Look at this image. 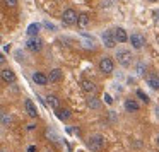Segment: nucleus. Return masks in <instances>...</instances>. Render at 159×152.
Listing matches in <instances>:
<instances>
[{
	"label": "nucleus",
	"mask_w": 159,
	"mask_h": 152,
	"mask_svg": "<svg viewBox=\"0 0 159 152\" xmlns=\"http://www.w3.org/2000/svg\"><path fill=\"white\" fill-rule=\"evenodd\" d=\"M0 75H2V80L4 82H7V84H14L16 82V74L12 72L11 69H2V72H0Z\"/></svg>",
	"instance_id": "9d476101"
},
{
	"label": "nucleus",
	"mask_w": 159,
	"mask_h": 152,
	"mask_svg": "<svg viewBox=\"0 0 159 152\" xmlns=\"http://www.w3.org/2000/svg\"><path fill=\"white\" fill-rule=\"evenodd\" d=\"M11 121H12V120H11V116H7L5 113L2 114V123H4L5 127H7V125H11Z\"/></svg>",
	"instance_id": "4be33fe9"
},
{
	"label": "nucleus",
	"mask_w": 159,
	"mask_h": 152,
	"mask_svg": "<svg viewBox=\"0 0 159 152\" xmlns=\"http://www.w3.org/2000/svg\"><path fill=\"white\" fill-rule=\"evenodd\" d=\"M87 24H89V16H87V14H79V21H77V28L84 29V28H87Z\"/></svg>",
	"instance_id": "6ab92c4d"
},
{
	"label": "nucleus",
	"mask_w": 159,
	"mask_h": 152,
	"mask_svg": "<svg viewBox=\"0 0 159 152\" xmlns=\"http://www.w3.org/2000/svg\"><path fill=\"white\" fill-rule=\"evenodd\" d=\"M103 43H104L106 48H115V46H116V36H115V31L106 29V31L103 33Z\"/></svg>",
	"instance_id": "423d86ee"
},
{
	"label": "nucleus",
	"mask_w": 159,
	"mask_h": 152,
	"mask_svg": "<svg viewBox=\"0 0 159 152\" xmlns=\"http://www.w3.org/2000/svg\"><path fill=\"white\" fill-rule=\"evenodd\" d=\"M87 106H89L91 110H96V111H98V110H101V101L93 94V96H91L89 99H87Z\"/></svg>",
	"instance_id": "f3484780"
},
{
	"label": "nucleus",
	"mask_w": 159,
	"mask_h": 152,
	"mask_svg": "<svg viewBox=\"0 0 159 152\" xmlns=\"http://www.w3.org/2000/svg\"><path fill=\"white\" fill-rule=\"evenodd\" d=\"M154 14H156V19H159V11H156Z\"/></svg>",
	"instance_id": "a878e982"
},
{
	"label": "nucleus",
	"mask_w": 159,
	"mask_h": 152,
	"mask_svg": "<svg viewBox=\"0 0 159 152\" xmlns=\"http://www.w3.org/2000/svg\"><path fill=\"white\" fill-rule=\"evenodd\" d=\"M156 113H157V116H159V108H157V111H156Z\"/></svg>",
	"instance_id": "bb28decb"
},
{
	"label": "nucleus",
	"mask_w": 159,
	"mask_h": 152,
	"mask_svg": "<svg viewBox=\"0 0 159 152\" xmlns=\"http://www.w3.org/2000/svg\"><path fill=\"white\" fill-rule=\"evenodd\" d=\"M104 101H106L108 104H111V103H113V99L110 97V94H104Z\"/></svg>",
	"instance_id": "393cba45"
},
{
	"label": "nucleus",
	"mask_w": 159,
	"mask_h": 152,
	"mask_svg": "<svg viewBox=\"0 0 159 152\" xmlns=\"http://www.w3.org/2000/svg\"><path fill=\"white\" fill-rule=\"evenodd\" d=\"M28 152H38V147H36V145H29Z\"/></svg>",
	"instance_id": "b1692460"
},
{
	"label": "nucleus",
	"mask_w": 159,
	"mask_h": 152,
	"mask_svg": "<svg viewBox=\"0 0 159 152\" xmlns=\"http://www.w3.org/2000/svg\"><path fill=\"white\" fill-rule=\"evenodd\" d=\"M104 144H106V142H104V137L99 135V133L91 135V138L87 140V147H89L93 152H101L103 147H104Z\"/></svg>",
	"instance_id": "f257e3e1"
},
{
	"label": "nucleus",
	"mask_w": 159,
	"mask_h": 152,
	"mask_svg": "<svg viewBox=\"0 0 159 152\" xmlns=\"http://www.w3.org/2000/svg\"><path fill=\"white\" fill-rule=\"evenodd\" d=\"M79 21V14H77L74 9H67V11H63V16H62V22L67 26H72L75 24V22Z\"/></svg>",
	"instance_id": "7ed1b4c3"
},
{
	"label": "nucleus",
	"mask_w": 159,
	"mask_h": 152,
	"mask_svg": "<svg viewBox=\"0 0 159 152\" xmlns=\"http://www.w3.org/2000/svg\"><path fill=\"white\" fill-rule=\"evenodd\" d=\"M48 152H50V150H48Z\"/></svg>",
	"instance_id": "7c9ffc66"
},
{
	"label": "nucleus",
	"mask_w": 159,
	"mask_h": 152,
	"mask_svg": "<svg viewBox=\"0 0 159 152\" xmlns=\"http://www.w3.org/2000/svg\"><path fill=\"white\" fill-rule=\"evenodd\" d=\"M80 86H82V89L86 91L87 94H91V96L98 92V86L93 82V80H89V79H82L80 80Z\"/></svg>",
	"instance_id": "0eeeda50"
},
{
	"label": "nucleus",
	"mask_w": 159,
	"mask_h": 152,
	"mask_svg": "<svg viewBox=\"0 0 159 152\" xmlns=\"http://www.w3.org/2000/svg\"><path fill=\"white\" fill-rule=\"evenodd\" d=\"M130 43H132V48H135V50H140L142 46H144V36L142 34H139V33H134V34L130 36Z\"/></svg>",
	"instance_id": "1a4fd4ad"
},
{
	"label": "nucleus",
	"mask_w": 159,
	"mask_h": 152,
	"mask_svg": "<svg viewBox=\"0 0 159 152\" xmlns=\"http://www.w3.org/2000/svg\"><path fill=\"white\" fill-rule=\"evenodd\" d=\"M149 2H157V0H149Z\"/></svg>",
	"instance_id": "cd10ccee"
},
{
	"label": "nucleus",
	"mask_w": 159,
	"mask_h": 152,
	"mask_svg": "<svg viewBox=\"0 0 159 152\" xmlns=\"http://www.w3.org/2000/svg\"><path fill=\"white\" fill-rule=\"evenodd\" d=\"M45 103L48 104L52 110H55V111L62 108V104H60V99L55 96V94H46V96H45Z\"/></svg>",
	"instance_id": "6e6552de"
},
{
	"label": "nucleus",
	"mask_w": 159,
	"mask_h": 152,
	"mask_svg": "<svg viewBox=\"0 0 159 152\" xmlns=\"http://www.w3.org/2000/svg\"><path fill=\"white\" fill-rule=\"evenodd\" d=\"M33 82L38 84V86H46V84L50 82V79H48V75L43 74V72H34L33 74Z\"/></svg>",
	"instance_id": "9b49d317"
},
{
	"label": "nucleus",
	"mask_w": 159,
	"mask_h": 152,
	"mask_svg": "<svg viewBox=\"0 0 159 152\" xmlns=\"http://www.w3.org/2000/svg\"><path fill=\"white\" fill-rule=\"evenodd\" d=\"M157 144H159V135H157Z\"/></svg>",
	"instance_id": "c85d7f7f"
},
{
	"label": "nucleus",
	"mask_w": 159,
	"mask_h": 152,
	"mask_svg": "<svg viewBox=\"0 0 159 152\" xmlns=\"http://www.w3.org/2000/svg\"><path fill=\"white\" fill-rule=\"evenodd\" d=\"M137 96L140 97V99L144 101V103H149V97H147V94H145L144 91H140V89H139V91H137Z\"/></svg>",
	"instance_id": "412c9836"
},
{
	"label": "nucleus",
	"mask_w": 159,
	"mask_h": 152,
	"mask_svg": "<svg viewBox=\"0 0 159 152\" xmlns=\"http://www.w3.org/2000/svg\"><path fill=\"white\" fill-rule=\"evenodd\" d=\"M125 110H127L128 113H137L139 111V103L135 99H127L125 101Z\"/></svg>",
	"instance_id": "2eb2a0df"
},
{
	"label": "nucleus",
	"mask_w": 159,
	"mask_h": 152,
	"mask_svg": "<svg viewBox=\"0 0 159 152\" xmlns=\"http://www.w3.org/2000/svg\"><path fill=\"white\" fill-rule=\"evenodd\" d=\"M39 29H41V28H39L38 22H33V24H29V26H28V31H26V33H28L29 38H34V36H38Z\"/></svg>",
	"instance_id": "a211bd4d"
},
{
	"label": "nucleus",
	"mask_w": 159,
	"mask_h": 152,
	"mask_svg": "<svg viewBox=\"0 0 159 152\" xmlns=\"http://www.w3.org/2000/svg\"><path fill=\"white\" fill-rule=\"evenodd\" d=\"M24 108H26V113H28L31 118H38V110H36L34 103H33L31 99H26L24 101Z\"/></svg>",
	"instance_id": "f8f14e48"
},
{
	"label": "nucleus",
	"mask_w": 159,
	"mask_h": 152,
	"mask_svg": "<svg viewBox=\"0 0 159 152\" xmlns=\"http://www.w3.org/2000/svg\"><path fill=\"white\" fill-rule=\"evenodd\" d=\"M62 77H63V72H62L60 69H52V70H50V75H48L50 84L60 82V80H62Z\"/></svg>",
	"instance_id": "ddd939ff"
},
{
	"label": "nucleus",
	"mask_w": 159,
	"mask_h": 152,
	"mask_svg": "<svg viewBox=\"0 0 159 152\" xmlns=\"http://www.w3.org/2000/svg\"><path fill=\"white\" fill-rule=\"evenodd\" d=\"M147 84L152 87V89L157 91L159 89V75H156V74H149L147 75Z\"/></svg>",
	"instance_id": "dca6fc26"
},
{
	"label": "nucleus",
	"mask_w": 159,
	"mask_h": 152,
	"mask_svg": "<svg viewBox=\"0 0 159 152\" xmlns=\"http://www.w3.org/2000/svg\"><path fill=\"white\" fill-rule=\"evenodd\" d=\"M2 152H7V150H2Z\"/></svg>",
	"instance_id": "c756f323"
},
{
	"label": "nucleus",
	"mask_w": 159,
	"mask_h": 152,
	"mask_svg": "<svg viewBox=\"0 0 159 152\" xmlns=\"http://www.w3.org/2000/svg\"><path fill=\"white\" fill-rule=\"evenodd\" d=\"M57 116H58L60 120H69V118H70V111L67 110V108H60V110H57Z\"/></svg>",
	"instance_id": "aec40b11"
},
{
	"label": "nucleus",
	"mask_w": 159,
	"mask_h": 152,
	"mask_svg": "<svg viewBox=\"0 0 159 152\" xmlns=\"http://www.w3.org/2000/svg\"><path fill=\"white\" fill-rule=\"evenodd\" d=\"M4 4L7 5V7H16V5H17V0H4Z\"/></svg>",
	"instance_id": "5701e85b"
},
{
	"label": "nucleus",
	"mask_w": 159,
	"mask_h": 152,
	"mask_svg": "<svg viewBox=\"0 0 159 152\" xmlns=\"http://www.w3.org/2000/svg\"><path fill=\"white\" fill-rule=\"evenodd\" d=\"M98 69L101 70V74H104V75H110L111 72H113L115 69V63L111 58H108V56H104V58L99 60V65H98Z\"/></svg>",
	"instance_id": "20e7f679"
},
{
	"label": "nucleus",
	"mask_w": 159,
	"mask_h": 152,
	"mask_svg": "<svg viewBox=\"0 0 159 152\" xmlns=\"http://www.w3.org/2000/svg\"><path fill=\"white\" fill-rule=\"evenodd\" d=\"M115 36H116V41L118 43H127L128 39V34H127V31H125L123 28H116L115 29Z\"/></svg>",
	"instance_id": "4468645a"
},
{
	"label": "nucleus",
	"mask_w": 159,
	"mask_h": 152,
	"mask_svg": "<svg viewBox=\"0 0 159 152\" xmlns=\"http://www.w3.org/2000/svg\"><path fill=\"white\" fill-rule=\"evenodd\" d=\"M26 48H28L29 51H33V53H39L41 48H43V43H41V39H39L38 36H34V38H29L28 41H26Z\"/></svg>",
	"instance_id": "39448f33"
},
{
	"label": "nucleus",
	"mask_w": 159,
	"mask_h": 152,
	"mask_svg": "<svg viewBox=\"0 0 159 152\" xmlns=\"http://www.w3.org/2000/svg\"><path fill=\"white\" fill-rule=\"evenodd\" d=\"M116 60L121 67H130L134 62V56H132V51H128V50H120L116 53Z\"/></svg>",
	"instance_id": "f03ea898"
}]
</instances>
